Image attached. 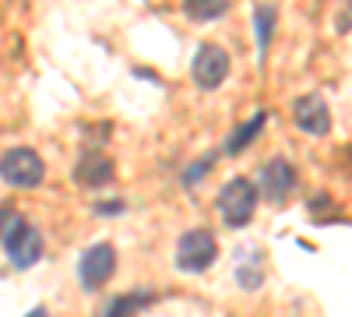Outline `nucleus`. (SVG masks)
<instances>
[{"label": "nucleus", "mask_w": 352, "mask_h": 317, "mask_svg": "<svg viewBox=\"0 0 352 317\" xmlns=\"http://www.w3.org/2000/svg\"><path fill=\"white\" fill-rule=\"evenodd\" d=\"M212 166H215V155H204V162H201V166H190V169L184 173V184H187V187H194V180H201Z\"/></svg>", "instance_id": "nucleus-14"}, {"label": "nucleus", "mask_w": 352, "mask_h": 317, "mask_svg": "<svg viewBox=\"0 0 352 317\" xmlns=\"http://www.w3.org/2000/svg\"><path fill=\"white\" fill-rule=\"evenodd\" d=\"M229 53L222 50V46H215V43H204L201 50H197V56H194V67H190V74H194V85L197 89H219V85L229 78Z\"/></svg>", "instance_id": "nucleus-6"}, {"label": "nucleus", "mask_w": 352, "mask_h": 317, "mask_svg": "<svg viewBox=\"0 0 352 317\" xmlns=\"http://www.w3.org/2000/svg\"><path fill=\"white\" fill-rule=\"evenodd\" d=\"M292 120H296V127L310 138H324L331 131V109L328 102L320 96H303L292 102Z\"/></svg>", "instance_id": "nucleus-8"}, {"label": "nucleus", "mask_w": 352, "mask_h": 317, "mask_svg": "<svg viewBox=\"0 0 352 317\" xmlns=\"http://www.w3.org/2000/svg\"><path fill=\"white\" fill-rule=\"evenodd\" d=\"M28 317H50V314H46V307H36V310H28Z\"/></svg>", "instance_id": "nucleus-16"}, {"label": "nucleus", "mask_w": 352, "mask_h": 317, "mask_svg": "<svg viewBox=\"0 0 352 317\" xmlns=\"http://www.w3.org/2000/svg\"><path fill=\"white\" fill-rule=\"evenodd\" d=\"M264 124H268V113H254V117H250L247 124H240L236 134H232L226 145H222V152H226V155H240V152L250 145V141H257V134H261Z\"/></svg>", "instance_id": "nucleus-10"}, {"label": "nucleus", "mask_w": 352, "mask_h": 317, "mask_svg": "<svg viewBox=\"0 0 352 317\" xmlns=\"http://www.w3.org/2000/svg\"><path fill=\"white\" fill-rule=\"evenodd\" d=\"M0 243L14 268H32L43 257V233L14 208H0Z\"/></svg>", "instance_id": "nucleus-1"}, {"label": "nucleus", "mask_w": 352, "mask_h": 317, "mask_svg": "<svg viewBox=\"0 0 352 317\" xmlns=\"http://www.w3.org/2000/svg\"><path fill=\"white\" fill-rule=\"evenodd\" d=\"M292 187H296V169H292L285 159H272L264 162L261 180H257V194H264L272 205H285Z\"/></svg>", "instance_id": "nucleus-7"}, {"label": "nucleus", "mask_w": 352, "mask_h": 317, "mask_svg": "<svg viewBox=\"0 0 352 317\" xmlns=\"http://www.w3.org/2000/svg\"><path fill=\"white\" fill-rule=\"evenodd\" d=\"M113 159H106L102 152H85L81 159H78V166H74V184H81V187H106L109 180H113Z\"/></svg>", "instance_id": "nucleus-9"}, {"label": "nucleus", "mask_w": 352, "mask_h": 317, "mask_svg": "<svg viewBox=\"0 0 352 317\" xmlns=\"http://www.w3.org/2000/svg\"><path fill=\"white\" fill-rule=\"evenodd\" d=\"M257 212V187L247 177H232L222 190H219V215L229 229H243L250 226Z\"/></svg>", "instance_id": "nucleus-2"}, {"label": "nucleus", "mask_w": 352, "mask_h": 317, "mask_svg": "<svg viewBox=\"0 0 352 317\" xmlns=\"http://www.w3.org/2000/svg\"><path fill=\"white\" fill-rule=\"evenodd\" d=\"M275 8L272 4H264L254 11V28H257V53H261V61L268 56V46H272V32H275Z\"/></svg>", "instance_id": "nucleus-13"}, {"label": "nucleus", "mask_w": 352, "mask_h": 317, "mask_svg": "<svg viewBox=\"0 0 352 317\" xmlns=\"http://www.w3.org/2000/svg\"><path fill=\"white\" fill-rule=\"evenodd\" d=\"M152 303V293H127V296H116L106 303V310L99 317H134L138 310H144Z\"/></svg>", "instance_id": "nucleus-12"}, {"label": "nucleus", "mask_w": 352, "mask_h": 317, "mask_svg": "<svg viewBox=\"0 0 352 317\" xmlns=\"http://www.w3.org/2000/svg\"><path fill=\"white\" fill-rule=\"evenodd\" d=\"M184 11H187L190 21L208 25V21H219L229 11V0H184Z\"/></svg>", "instance_id": "nucleus-11"}, {"label": "nucleus", "mask_w": 352, "mask_h": 317, "mask_svg": "<svg viewBox=\"0 0 352 317\" xmlns=\"http://www.w3.org/2000/svg\"><path fill=\"white\" fill-rule=\"evenodd\" d=\"M219 257V243L212 229H187L176 243V268L184 275H201L215 265Z\"/></svg>", "instance_id": "nucleus-3"}, {"label": "nucleus", "mask_w": 352, "mask_h": 317, "mask_svg": "<svg viewBox=\"0 0 352 317\" xmlns=\"http://www.w3.org/2000/svg\"><path fill=\"white\" fill-rule=\"evenodd\" d=\"M99 215H116V212H124V201H102V205H96Z\"/></svg>", "instance_id": "nucleus-15"}, {"label": "nucleus", "mask_w": 352, "mask_h": 317, "mask_svg": "<svg viewBox=\"0 0 352 317\" xmlns=\"http://www.w3.org/2000/svg\"><path fill=\"white\" fill-rule=\"evenodd\" d=\"M113 272H116V250H113V243H92L81 254V261H78V282L85 285L88 293H99L102 285L113 278Z\"/></svg>", "instance_id": "nucleus-5"}, {"label": "nucleus", "mask_w": 352, "mask_h": 317, "mask_svg": "<svg viewBox=\"0 0 352 317\" xmlns=\"http://www.w3.org/2000/svg\"><path fill=\"white\" fill-rule=\"evenodd\" d=\"M0 180L18 190H32L46 180V166H43L39 152H32V149H11L0 155Z\"/></svg>", "instance_id": "nucleus-4"}]
</instances>
